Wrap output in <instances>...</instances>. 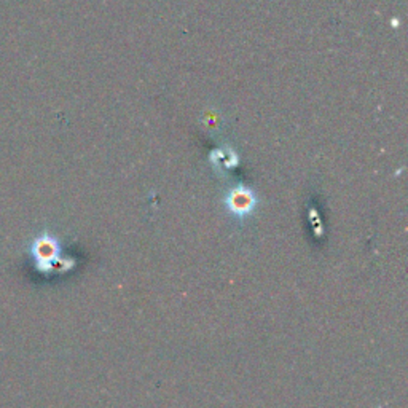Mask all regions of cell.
<instances>
[{"label":"cell","instance_id":"obj_1","mask_svg":"<svg viewBox=\"0 0 408 408\" xmlns=\"http://www.w3.org/2000/svg\"><path fill=\"white\" fill-rule=\"evenodd\" d=\"M224 206L228 214L238 220H244L252 215L255 209H257L259 197L247 185L239 183L225 193Z\"/></svg>","mask_w":408,"mask_h":408}]
</instances>
